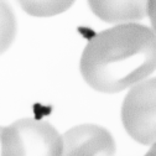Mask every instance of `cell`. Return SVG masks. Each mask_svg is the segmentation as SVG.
I'll use <instances>...</instances> for the list:
<instances>
[{"mask_svg":"<svg viewBox=\"0 0 156 156\" xmlns=\"http://www.w3.org/2000/svg\"><path fill=\"white\" fill-rule=\"evenodd\" d=\"M112 134L95 124H82L69 129L62 138L61 156H114Z\"/></svg>","mask_w":156,"mask_h":156,"instance_id":"4","label":"cell"},{"mask_svg":"<svg viewBox=\"0 0 156 156\" xmlns=\"http://www.w3.org/2000/svg\"><path fill=\"white\" fill-rule=\"evenodd\" d=\"M155 69V35L140 24H120L94 35L81 57V73L95 90L116 93Z\"/></svg>","mask_w":156,"mask_h":156,"instance_id":"1","label":"cell"},{"mask_svg":"<svg viewBox=\"0 0 156 156\" xmlns=\"http://www.w3.org/2000/svg\"><path fill=\"white\" fill-rule=\"evenodd\" d=\"M2 131H3V128L0 126V138H2ZM0 156H2V141H0Z\"/></svg>","mask_w":156,"mask_h":156,"instance_id":"9","label":"cell"},{"mask_svg":"<svg viewBox=\"0 0 156 156\" xmlns=\"http://www.w3.org/2000/svg\"><path fill=\"white\" fill-rule=\"evenodd\" d=\"M16 35V20L10 6L0 2V55L12 44Z\"/></svg>","mask_w":156,"mask_h":156,"instance_id":"6","label":"cell"},{"mask_svg":"<svg viewBox=\"0 0 156 156\" xmlns=\"http://www.w3.org/2000/svg\"><path fill=\"white\" fill-rule=\"evenodd\" d=\"M146 156H155V149L152 147V149H151V150H150V151L146 154Z\"/></svg>","mask_w":156,"mask_h":156,"instance_id":"8","label":"cell"},{"mask_svg":"<svg viewBox=\"0 0 156 156\" xmlns=\"http://www.w3.org/2000/svg\"><path fill=\"white\" fill-rule=\"evenodd\" d=\"M124 128L133 139L144 145L155 141V80L134 86L122 108Z\"/></svg>","mask_w":156,"mask_h":156,"instance_id":"3","label":"cell"},{"mask_svg":"<svg viewBox=\"0 0 156 156\" xmlns=\"http://www.w3.org/2000/svg\"><path fill=\"white\" fill-rule=\"evenodd\" d=\"M93 12L107 23L140 20L149 11L150 2H90Z\"/></svg>","mask_w":156,"mask_h":156,"instance_id":"5","label":"cell"},{"mask_svg":"<svg viewBox=\"0 0 156 156\" xmlns=\"http://www.w3.org/2000/svg\"><path fill=\"white\" fill-rule=\"evenodd\" d=\"M2 156H61L62 136L47 122L20 119L3 128Z\"/></svg>","mask_w":156,"mask_h":156,"instance_id":"2","label":"cell"},{"mask_svg":"<svg viewBox=\"0 0 156 156\" xmlns=\"http://www.w3.org/2000/svg\"><path fill=\"white\" fill-rule=\"evenodd\" d=\"M23 8L34 16H53L67 10L72 2H21Z\"/></svg>","mask_w":156,"mask_h":156,"instance_id":"7","label":"cell"}]
</instances>
